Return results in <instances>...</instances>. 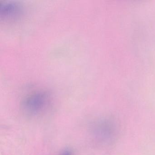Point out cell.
Wrapping results in <instances>:
<instances>
[{
    "label": "cell",
    "mask_w": 155,
    "mask_h": 155,
    "mask_svg": "<svg viewBox=\"0 0 155 155\" xmlns=\"http://www.w3.org/2000/svg\"><path fill=\"white\" fill-rule=\"evenodd\" d=\"M1 11L4 16H10L16 13L17 12V7L12 3H7L2 6Z\"/></svg>",
    "instance_id": "2"
},
{
    "label": "cell",
    "mask_w": 155,
    "mask_h": 155,
    "mask_svg": "<svg viewBox=\"0 0 155 155\" xmlns=\"http://www.w3.org/2000/svg\"><path fill=\"white\" fill-rule=\"evenodd\" d=\"M61 155H71V153L70 151L69 150H66V151H64L62 154Z\"/></svg>",
    "instance_id": "3"
},
{
    "label": "cell",
    "mask_w": 155,
    "mask_h": 155,
    "mask_svg": "<svg viewBox=\"0 0 155 155\" xmlns=\"http://www.w3.org/2000/svg\"><path fill=\"white\" fill-rule=\"evenodd\" d=\"M47 102L46 95L39 93L28 98L24 103V106L26 110L29 113L37 114L43 109Z\"/></svg>",
    "instance_id": "1"
}]
</instances>
